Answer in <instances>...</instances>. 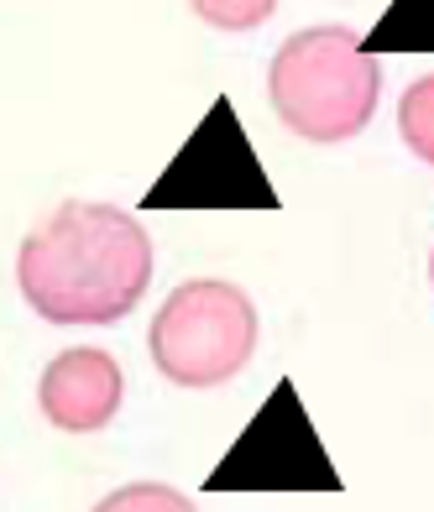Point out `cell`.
Wrapping results in <instances>:
<instances>
[{"mask_svg": "<svg viewBox=\"0 0 434 512\" xmlns=\"http://www.w3.org/2000/svg\"><path fill=\"white\" fill-rule=\"evenodd\" d=\"M152 283L147 225L100 199H63L16 251V288L48 324H116Z\"/></svg>", "mask_w": 434, "mask_h": 512, "instance_id": "obj_1", "label": "cell"}, {"mask_svg": "<svg viewBox=\"0 0 434 512\" xmlns=\"http://www.w3.org/2000/svg\"><path fill=\"white\" fill-rule=\"evenodd\" d=\"M267 100L278 121L304 142H351L372 126L382 100V63L367 37L351 27H304L293 32L267 68Z\"/></svg>", "mask_w": 434, "mask_h": 512, "instance_id": "obj_2", "label": "cell"}, {"mask_svg": "<svg viewBox=\"0 0 434 512\" xmlns=\"http://www.w3.org/2000/svg\"><path fill=\"white\" fill-rule=\"evenodd\" d=\"M262 319L257 304L220 277H189L178 283L163 309L152 314V361L173 387H225L257 356Z\"/></svg>", "mask_w": 434, "mask_h": 512, "instance_id": "obj_3", "label": "cell"}, {"mask_svg": "<svg viewBox=\"0 0 434 512\" xmlns=\"http://www.w3.org/2000/svg\"><path fill=\"white\" fill-rule=\"evenodd\" d=\"M142 204L147 209H272L278 204L257 152L246 147V131L231 100H220L204 115L194 142L168 162L163 183Z\"/></svg>", "mask_w": 434, "mask_h": 512, "instance_id": "obj_4", "label": "cell"}, {"mask_svg": "<svg viewBox=\"0 0 434 512\" xmlns=\"http://www.w3.org/2000/svg\"><path fill=\"white\" fill-rule=\"evenodd\" d=\"M299 450H319L304 408L293 403V387H278L262 418H251L246 439L231 450L225 471L210 476V492L220 486H335L325 460H299Z\"/></svg>", "mask_w": 434, "mask_h": 512, "instance_id": "obj_5", "label": "cell"}, {"mask_svg": "<svg viewBox=\"0 0 434 512\" xmlns=\"http://www.w3.org/2000/svg\"><path fill=\"white\" fill-rule=\"evenodd\" d=\"M121 398H126V371L100 345H68L42 366L37 382V408L63 434H100L121 413Z\"/></svg>", "mask_w": 434, "mask_h": 512, "instance_id": "obj_6", "label": "cell"}, {"mask_svg": "<svg viewBox=\"0 0 434 512\" xmlns=\"http://www.w3.org/2000/svg\"><path fill=\"white\" fill-rule=\"evenodd\" d=\"M398 136L424 168H434V74L414 79L398 100Z\"/></svg>", "mask_w": 434, "mask_h": 512, "instance_id": "obj_7", "label": "cell"}, {"mask_svg": "<svg viewBox=\"0 0 434 512\" xmlns=\"http://www.w3.org/2000/svg\"><path fill=\"white\" fill-rule=\"evenodd\" d=\"M367 48H398V53H414V48H429L434 53V0H398L393 16L377 27V37Z\"/></svg>", "mask_w": 434, "mask_h": 512, "instance_id": "obj_8", "label": "cell"}, {"mask_svg": "<svg viewBox=\"0 0 434 512\" xmlns=\"http://www.w3.org/2000/svg\"><path fill=\"white\" fill-rule=\"evenodd\" d=\"M89 512H199L184 492H173L168 481H131L116 486L110 497H100Z\"/></svg>", "mask_w": 434, "mask_h": 512, "instance_id": "obj_9", "label": "cell"}, {"mask_svg": "<svg viewBox=\"0 0 434 512\" xmlns=\"http://www.w3.org/2000/svg\"><path fill=\"white\" fill-rule=\"evenodd\" d=\"M194 16L215 32H257L278 11V0H189Z\"/></svg>", "mask_w": 434, "mask_h": 512, "instance_id": "obj_10", "label": "cell"}, {"mask_svg": "<svg viewBox=\"0 0 434 512\" xmlns=\"http://www.w3.org/2000/svg\"><path fill=\"white\" fill-rule=\"evenodd\" d=\"M429 283H434V251H429Z\"/></svg>", "mask_w": 434, "mask_h": 512, "instance_id": "obj_11", "label": "cell"}]
</instances>
